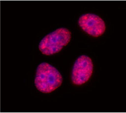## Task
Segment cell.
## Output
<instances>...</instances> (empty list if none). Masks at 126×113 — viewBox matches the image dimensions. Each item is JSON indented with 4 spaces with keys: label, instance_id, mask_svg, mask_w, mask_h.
Here are the masks:
<instances>
[{
    "label": "cell",
    "instance_id": "6da1fadb",
    "mask_svg": "<svg viewBox=\"0 0 126 113\" xmlns=\"http://www.w3.org/2000/svg\"><path fill=\"white\" fill-rule=\"evenodd\" d=\"M63 78L59 72L52 65L43 63L37 67L35 79V85L40 91L51 93L62 84Z\"/></svg>",
    "mask_w": 126,
    "mask_h": 113
},
{
    "label": "cell",
    "instance_id": "7a4b0ae2",
    "mask_svg": "<svg viewBox=\"0 0 126 113\" xmlns=\"http://www.w3.org/2000/svg\"><path fill=\"white\" fill-rule=\"evenodd\" d=\"M71 33L65 28L57 29L47 34L40 42V50L43 54L51 55L60 51L70 42Z\"/></svg>",
    "mask_w": 126,
    "mask_h": 113
},
{
    "label": "cell",
    "instance_id": "3957f363",
    "mask_svg": "<svg viewBox=\"0 0 126 113\" xmlns=\"http://www.w3.org/2000/svg\"><path fill=\"white\" fill-rule=\"evenodd\" d=\"M93 70L91 59L83 55L76 61L72 70V80L74 84L80 85L85 83L91 77Z\"/></svg>",
    "mask_w": 126,
    "mask_h": 113
},
{
    "label": "cell",
    "instance_id": "277c9868",
    "mask_svg": "<svg viewBox=\"0 0 126 113\" xmlns=\"http://www.w3.org/2000/svg\"><path fill=\"white\" fill-rule=\"evenodd\" d=\"M80 27L89 34L94 37L102 35L105 31L104 21L98 16L91 14H85L79 18Z\"/></svg>",
    "mask_w": 126,
    "mask_h": 113
}]
</instances>
